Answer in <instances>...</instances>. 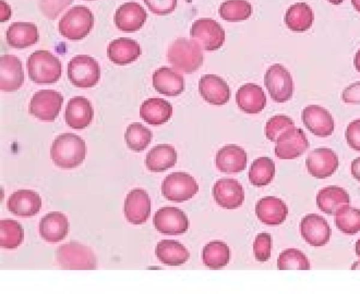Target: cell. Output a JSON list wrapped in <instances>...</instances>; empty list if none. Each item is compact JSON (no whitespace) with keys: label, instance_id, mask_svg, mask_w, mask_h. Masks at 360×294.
<instances>
[{"label":"cell","instance_id":"obj_4","mask_svg":"<svg viewBox=\"0 0 360 294\" xmlns=\"http://www.w3.org/2000/svg\"><path fill=\"white\" fill-rule=\"evenodd\" d=\"M94 24V15L87 7L75 6L60 20L58 30L65 38L78 41L87 36Z\"/></svg>","mask_w":360,"mask_h":294},{"label":"cell","instance_id":"obj_15","mask_svg":"<svg viewBox=\"0 0 360 294\" xmlns=\"http://www.w3.org/2000/svg\"><path fill=\"white\" fill-rule=\"evenodd\" d=\"M302 121L305 127L318 137H328L334 131L332 115L326 109L317 105H310L304 108Z\"/></svg>","mask_w":360,"mask_h":294},{"label":"cell","instance_id":"obj_44","mask_svg":"<svg viewBox=\"0 0 360 294\" xmlns=\"http://www.w3.org/2000/svg\"><path fill=\"white\" fill-rule=\"evenodd\" d=\"M73 0H38L39 7L49 20L56 19Z\"/></svg>","mask_w":360,"mask_h":294},{"label":"cell","instance_id":"obj_46","mask_svg":"<svg viewBox=\"0 0 360 294\" xmlns=\"http://www.w3.org/2000/svg\"><path fill=\"white\" fill-rule=\"evenodd\" d=\"M345 135L349 147L360 152V119H355L349 123Z\"/></svg>","mask_w":360,"mask_h":294},{"label":"cell","instance_id":"obj_33","mask_svg":"<svg viewBox=\"0 0 360 294\" xmlns=\"http://www.w3.org/2000/svg\"><path fill=\"white\" fill-rule=\"evenodd\" d=\"M155 255L164 265L180 266L189 258L190 253L180 242L172 239H163L155 247Z\"/></svg>","mask_w":360,"mask_h":294},{"label":"cell","instance_id":"obj_22","mask_svg":"<svg viewBox=\"0 0 360 294\" xmlns=\"http://www.w3.org/2000/svg\"><path fill=\"white\" fill-rule=\"evenodd\" d=\"M6 206L8 210L15 215L31 217L40 211L41 199L33 190L19 189L9 196Z\"/></svg>","mask_w":360,"mask_h":294},{"label":"cell","instance_id":"obj_36","mask_svg":"<svg viewBox=\"0 0 360 294\" xmlns=\"http://www.w3.org/2000/svg\"><path fill=\"white\" fill-rule=\"evenodd\" d=\"M275 163L266 156L259 157L252 163L248 178L250 183L256 187H264L269 185L275 175Z\"/></svg>","mask_w":360,"mask_h":294},{"label":"cell","instance_id":"obj_45","mask_svg":"<svg viewBox=\"0 0 360 294\" xmlns=\"http://www.w3.org/2000/svg\"><path fill=\"white\" fill-rule=\"evenodd\" d=\"M148 9L158 15H166L176 8L177 0H143Z\"/></svg>","mask_w":360,"mask_h":294},{"label":"cell","instance_id":"obj_16","mask_svg":"<svg viewBox=\"0 0 360 294\" xmlns=\"http://www.w3.org/2000/svg\"><path fill=\"white\" fill-rule=\"evenodd\" d=\"M212 195L216 203L226 209H235L240 206L245 199L242 185L236 179L221 178L214 183Z\"/></svg>","mask_w":360,"mask_h":294},{"label":"cell","instance_id":"obj_42","mask_svg":"<svg viewBox=\"0 0 360 294\" xmlns=\"http://www.w3.org/2000/svg\"><path fill=\"white\" fill-rule=\"evenodd\" d=\"M292 127H295V123L289 116L285 115L274 116L266 123V137L269 140L276 142L280 134Z\"/></svg>","mask_w":360,"mask_h":294},{"label":"cell","instance_id":"obj_13","mask_svg":"<svg viewBox=\"0 0 360 294\" xmlns=\"http://www.w3.org/2000/svg\"><path fill=\"white\" fill-rule=\"evenodd\" d=\"M308 173L317 179L331 176L339 166L336 153L330 148H316L308 154L305 161Z\"/></svg>","mask_w":360,"mask_h":294},{"label":"cell","instance_id":"obj_6","mask_svg":"<svg viewBox=\"0 0 360 294\" xmlns=\"http://www.w3.org/2000/svg\"><path fill=\"white\" fill-rule=\"evenodd\" d=\"M68 77L76 87L91 88L97 84L101 77L98 62L88 55H77L68 65Z\"/></svg>","mask_w":360,"mask_h":294},{"label":"cell","instance_id":"obj_1","mask_svg":"<svg viewBox=\"0 0 360 294\" xmlns=\"http://www.w3.org/2000/svg\"><path fill=\"white\" fill-rule=\"evenodd\" d=\"M86 147L84 140L72 133L59 135L52 142L51 158L56 166L65 169L79 166L84 160Z\"/></svg>","mask_w":360,"mask_h":294},{"label":"cell","instance_id":"obj_27","mask_svg":"<svg viewBox=\"0 0 360 294\" xmlns=\"http://www.w3.org/2000/svg\"><path fill=\"white\" fill-rule=\"evenodd\" d=\"M236 102L239 109L245 113L257 114L265 107L266 97L259 86L248 83L237 91Z\"/></svg>","mask_w":360,"mask_h":294},{"label":"cell","instance_id":"obj_50","mask_svg":"<svg viewBox=\"0 0 360 294\" xmlns=\"http://www.w3.org/2000/svg\"><path fill=\"white\" fill-rule=\"evenodd\" d=\"M355 252L360 260V239H359L355 243Z\"/></svg>","mask_w":360,"mask_h":294},{"label":"cell","instance_id":"obj_48","mask_svg":"<svg viewBox=\"0 0 360 294\" xmlns=\"http://www.w3.org/2000/svg\"><path fill=\"white\" fill-rule=\"evenodd\" d=\"M351 173L354 178L360 182V157H357L352 161Z\"/></svg>","mask_w":360,"mask_h":294},{"label":"cell","instance_id":"obj_7","mask_svg":"<svg viewBox=\"0 0 360 294\" xmlns=\"http://www.w3.org/2000/svg\"><path fill=\"white\" fill-rule=\"evenodd\" d=\"M199 186L193 177L185 172H174L165 178L161 185L162 194L171 201L181 203L194 196Z\"/></svg>","mask_w":360,"mask_h":294},{"label":"cell","instance_id":"obj_35","mask_svg":"<svg viewBox=\"0 0 360 294\" xmlns=\"http://www.w3.org/2000/svg\"><path fill=\"white\" fill-rule=\"evenodd\" d=\"M202 258L204 265L210 269H221L228 265L229 262V248L223 241H210L204 246Z\"/></svg>","mask_w":360,"mask_h":294},{"label":"cell","instance_id":"obj_17","mask_svg":"<svg viewBox=\"0 0 360 294\" xmlns=\"http://www.w3.org/2000/svg\"><path fill=\"white\" fill-rule=\"evenodd\" d=\"M150 199L143 189H131L127 195L124 213L128 222L133 225H141L146 222L150 215Z\"/></svg>","mask_w":360,"mask_h":294},{"label":"cell","instance_id":"obj_49","mask_svg":"<svg viewBox=\"0 0 360 294\" xmlns=\"http://www.w3.org/2000/svg\"><path fill=\"white\" fill-rule=\"evenodd\" d=\"M354 65L356 69L360 73V48L356 51L354 58Z\"/></svg>","mask_w":360,"mask_h":294},{"label":"cell","instance_id":"obj_26","mask_svg":"<svg viewBox=\"0 0 360 294\" xmlns=\"http://www.w3.org/2000/svg\"><path fill=\"white\" fill-rule=\"evenodd\" d=\"M39 229L44 240L49 243H56L65 238L69 232L70 224L63 213L52 211L41 219Z\"/></svg>","mask_w":360,"mask_h":294},{"label":"cell","instance_id":"obj_37","mask_svg":"<svg viewBox=\"0 0 360 294\" xmlns=\"http://www.w3.org/2000/svg\"><path fill=\"white\" fill-rule=\"evenodd\" d=\"M335 223L342 233L353 235L360 231V210L344 205L335 214Z\"/></svg>","mask_w":360,"mask_h":294},{"label":"cell","instance_id":"obj_38","mask_svg":"<svg viewBox=\"0 0 360 294\" xmlns=\"http://www.w3.org/2000/svg\"><path fill=\"white\" fill-rule=\"evenodd\" d=\"M152 138L150 130L139 122L129 124L124 133L127 147L136 152L143 151L150 143Z\"/></svg>","mask_w":360,"mask_h":294},{"label":"cell","instance_id":"obj_40","mask_svg":"<svg viewBox=\"0 0 360 294\" xmlns=\"http://www.w3.org/2000/svg\"><path fill=\"white\" fill-rule=\"evenodd\" d=\"M24 239L22 225L11 219L0 221V246L2 248L13 249L18 247Z\"/></svg>","mask_w":360,"mask_h":294},{"label":"cell","instance_id":"obj_51","mask_svg":"<svg viewBox=\"0 0 360 294\" xmlns=\"http://www.w3.org/2000/svg\"><path fill=\"white\" fill-rule=\"evenodd\" d=\"M351 1L355 10L360 13V0H351Z\"/></svg>","mask_w":360,"mask_h":294},{"label":"cell","instance_id":"obj_43","mask_svg":"<svg viewBox=\"0 0 360 294\" xmlns=\"http://www.w3.org/2000/svg\"><path fill=\"white\" fill-rule=\"evenodd\" d=\"M271 237L269 233H259L253 243V252L256 260L266 262L271 257Z\"/></svg>","mask_w":360,"mask_h":294},{"label":"cell","instance_id":"obj_10","mask_svg":"<svg viewBox=\"0 0 360 294\" xmlns=\"http://www.w3.org/2000/svg\"><path fill=\"white\" fill-rule=\"evenodd\" d=\"M63 102L60 93L53 90H41L32 96L29 112L44 121H53L59 114Z\"/></svg>","mask_w":360,"mask_h":294},{"label":"cell","instance_id":"obj_41","mask_svg":"<svg viewBox=\"0 0 360 294\" xmlns=\"http://www.w3.org/2000/svg\"><path fill=\"white\" fill-rule=\"evenodd\" d=\"M277 268L283 269H309L310 263L301 250L288 248L281 252L277 259Z\"/></svg>","mask_w":360,"mask_h":294},{"label":"cell","instance_id":"obj_30","mask_svg":"<svg viewBox=\"0 0 360 294\" xmlns=\"http://www.w3.org/2000/svg\"><path fill=\"white\" fill-rule=\"evenodd\" d=\"M316 201L321 211L332 215L344 205L349 204L350 199L345 189L333 185L320 189L316 195Z\"/></svg>","mask_w":360,"mask_h":294},{"label":"cell","instance_id":"obj_19","mask_svg":"<svg viewBox=\"0 0 360 294\" xmlns=\"http://www.w3.org/2000/svg\"><path fill=\"white\" fill-rule=\"evenodd\" d=\"M147 13L138 3L131 1L121 5L114 15L116 27L124 32L139 30L147 19Z\"/></svg>","mask_w":360,"mask_h":294},{"label":"cell","instance_id":"obj_9","mask_svg":"<svg viewBox=\"0 0 360 294\" xmlns=\"http://www.w3.org/2000/svg\"><path fill=\"white\" fill-rule=\"evenodd\" d=\"M264 83L271 98L276 102H285L292 96V78L288 69L281 64L276 63L267 69Z\"/></svg>","mask_w":360,"mask_h":294},{"label":"cell","instance_id":"obj_47","mask_svg":"<svg viewBox=\"0 0 360 294\" xmlns=\"http://www.w3.org/2000/svg\"><path fill=\"white\" fill-rule=\"evenodd\" d=\"M342 100L345 103L360 104V81L351 83L343 90Z\"/></svg>","mask_w":360,"mask_h":294},{"label":"cell","instance_id":"obj_32","mask_svg":"<svg viewBox=\"0 0 360 294\" xmlns=\"http://www.w3.org/2000/svg\"><path fill=\"white\" fill-rule=\"evenodd\" d=\"M6 42L12 48H25L36 44L39 39L37 26L31 22L12 23L6 31Z\"/></svg>","mask_w":360,"mask_h":294},{"label":"cell","instance_id":"obj_53","mask_svg":"<svg viewBox=\"0 0 360 294\" xmlns=\"http://www.w3.org/2000/svg\"><path fill=\"white\" fill-rule=\"evenodd\" d=\"M85 1H94V0H85Z\"/></svg>","mask_w":360,"mask_h":294},{"label":"cell","instance_id":"obj_52","mask_svg":"<svg viewBox=\"0 0 360 294\" xmlns=\"http://www.w3.org/2000/svg\"><path fill=\"white\" fill-rule=\"evenodd\" d=\"M328 2L333 5H339L343 2L344 0H327Z\"/></svg>","mask_w":360,"mask_h":294},{"label":"cell","instance_id":"obj_29","mask_svg":"<svg viewBox=\"0 0 360 294\" xmlns=\"http://www.w3.org/2000/svg\"><path fill=\"white\" fill-rule=\"evenodd\" d=\"M172 105L163 98H152L146 100L140 107V116L152 126L162 125L172 115Z\"/></svg>","mask_w":360,"mask_h":294},{"label":"cell","instance_id":"obj_12","mask_svg":"<svg viewBox=\"0 0 360 294\" xmlns=\"http://www.w3.org/2000/svg\"><path fill=\"white\" fill-rule=\"evenodd\" d=\"M153 222L159 232L167 235L184 234L189 227L187 215L176 207L166 206L158 209Z\"/></svg>","mask_w":360,"mask_h":294},{"label":"cell","instance_id":"obj_3","mask_svg":"<svg viewBox=\"0 0 360 294\" xmlns=\"http://www.w3.org/2000/svg\"><path fill=\"white\" fill-rule=\"evenodd\" d=\"M30 79L36 83H56L61 76L62 65L60 60L48 51H36L27 61Z\"/></svg>","mask_w":360,"mask_h":294},{"label":"cell","instance_id":"obj_14","mask_svg":"<svg viewBox=\"0 0 360 294\" xmlns=\"http://www.w3.org/2000/svg\"><path fill=\"white\" fill-rule=\"evenodd\" d=\"M300 230L304 241L314 247L325 246L331 235L326 220L315 213L307 214L301 220Z\"/></svg>","mask_w":360,"mask_h":294},{"label":"cell","instance_id":"obj_34","mask_svg":"<svg viewBox=\"0 0 360 294\" xmlns=\"http://www.w3.org/2000/svg\"><path fill=\"white\" fill-rule=\"evenodd\" d=\"M314 19V13L310 6L304 2H297L286 11L284 21L291 31L303 32L311 27Z\"/></svg>","mask_w":360,"mask_h":294},{"label":"cell","instance_id":"obj_20","mask_svg":"<svg viewBox=\"0 0 360 294\" xmlns=\"http://www.w3.org/2000/svg\"><path fill=\"white\" fill-rule=\"evenodd\" d=\"M24 82V72L20 60L14 55L6 54L0 58V89L6 92L18 90Z\"/></svg>","mask_w":360,"mask_h":294},{"label":"cell","instance_id":"obj_28","mask_svg":"<svg viewBox=\"0 0 360 294\" xmlns=\"http://www.w3.org/2000/svg\"><path fill=\"white\" fill-rule=\"evenodd\" d=\"M107 54L113 63L125 65L139 58L141 54V48L136 41L127 37H120L109 44Z\"/></svg>","mask_w":360,"mask_h":294},{"label":"cell","instance_id":"obj_21","mask_svg":"<svg viewBox=\"0 0 360 294\" xmlns=\"http://www.w3.org/2000/svg\"><path fill=\"white\" fill-rule=\"evenodd\" d=\"M153 86L159 93L169 97L180 95L185 88L184 77L179 71L165 66L153 72Z\"/></svg>","mask_w":360,"mask_h":294},{"label":"cell","instance_id":"obj_11","mask_svg":"<svg viewBox=\"0 0 360 294\" xmlns=\"http://www.w3.org/2000/svg\"><path fill=\"white\" fill-rule=\"evenodd\" d=\"M309 143L302 129L292 127L283 131L276 140L275 154L280 159H293L307 151Z\"/></svg>","mask_w":360,"mask_h":294},{"label":"cell","instance_id":"obj_24","mask_svg":"<svg viewBox=\"0 0 360 294\" xmlns=\"http://www.w3.org/2000/svg\"><path fill=\"white\" fill-rule=\"evenodd\" d=\"M258 219L264 224L275 226L282 224L288 214L285 203L276 196H264L255 206Z\"/></svg>","mask_w":360,"mask_h":294},{"label":"cell","instance_id":"obj_25","mask_svg":"<svg viewBox=\"0 0 360 294\" xmlns=\"http://www.w3.org/2000/svg\"><path fill=\"white\" fill-rule=\"evenodd\" d=\"M247 153L240 147L229 144L222 147L216 154L217 169L225 173H238L247 166Z\"/></svg>","mask_w":360,"mask_h":294},{"label":"cell","instance_id":"obj_2","mask_svg":"<svg viewBox=\"0 0 360 294\" xmlns=\"http://www.w3.org/2000/svg\"><path fill=\"white\" fill-rule=\"evenodd\" d=\"M167 60L177 71L191 74L197 71L203 63L202 48L192 39L179 37L169 46Z\"/></svg>","mask_w":360,"mask_h":294},{"label":"cell","instance_id":"obj_5","mask_svg":"<svg viewBox=\"0 0 360 294\" xmlns=\"http://www.w3.org/2000/svg\"><path fill=\"white\" fill-rule=\"evenodd\" d=\"M56 260L65 269H95L97 260L93 250L76 241L60 246L56 250Z\"/></svg>","mask_w":360,"mask_h":294},{"label":"cell","instance_id":"obj_8","mask_svg":"<svg viewBox=\"0 0 360 294\" xmlns=\"http://www.w3.org/2000/svg\"><path fill=\"white\" fill-rule=\"evenodd\" d=\"M191 38L196 41L202 50L214 51L225 41V32L222 27L211 18L196 20L190 30Z\"/></svg>","mask_w":360,"mask_h":294},{"label":"cell","instance_id":"obj_39","mask_svg":"<svg viewBox=\"0 0 360 294\" xmlns=\"http://www.w3.org/2000/svg\"><path fill=\"white\" fill-rule=\"evenodd\" d=\"M252 13V6L245 0H226L219 8L220 17L228 22L245 20L250 17Z\"/></svg>","mask_w":360,"mask_h":294},{"label":"cell","instance_id":"obj_18","mask_svg":"<svg viewBox=\"0 0 360 294\" xmlns=\"http://www.w3.org/2000/svg\"><path fill=\"white\" fill-rule=\"evenodd\" d=\"M198 90L203 100L213 105H225L231 96L227 83L216 74L202 75L198 82Z\"/></svg>","mask_w":360,"mask_h":294},{"label":"cell","instance_id":"obj_31","mask_svg":"<svg viewBox=\"0 0 360 294\" xmlns=\"http://www.w3.org/2000/svg\"><path fill=\"white\" fill-rule=\"evenodd\" d=\"M176 161L177 152L173 146L159 144L148 152L145 165L150 171L160 173L174 166Z\"/></svg>","mask_w":360,"mask_h":294},{"label":"cell","instance_id":"obj_23","mask_svg":"<svg viewBox=\"0 0 360 294\" xmlns=\"http://www.w3.org/2000/svg\"><path fill=\"white\" fill-rule=\"evenodd\" d=\"M94 112L90 101L82 96L69 100L65 112L66 123L73 129H83L91 122Z\"/></svg>","mask_w":360,"mask_h":294}]
</instances>
